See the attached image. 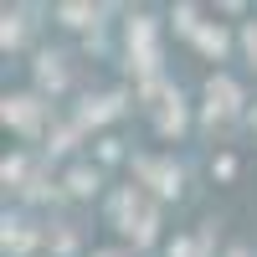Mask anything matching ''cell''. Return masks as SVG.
<instances>
[{"instance_id":"obj_7","label":"cell","mask_w":257,"mask_h":257,"mask_svg":"<svg viewBox=\"0 0 257 257\" xmlns=\"http://www.w3.org/2000/svg\"><path fill=\"white\" fill-rule=\"evenodd\" d=\"M41 82H47V88H62V67H57V57H41Z\"/></svg>"},{"instance_id":"obj_13","label":"cell","mask_w":257,"mask_h":257,"mask_svg":"<svg viewBox=\"0 0 257 257\" xmlns=\"http://www.w3.org/2000/svg\"><path fill=\"white\" fill-rule=\"evenodd\" d=\"M242 41H247V52H252V62H257V21H252V26L242 31Z\"/></svg>"},{"instance_id":"obj_12","label":"cell","mask_w":257,"mask_h":257,"mask_svg":"<svg viewBox=\"0 0 257 257\" xmlns=\"http://www.w3.org/2000/svg\"><path fill=\"white\" fill-rule=\"evenodd\" d=\"M0 41H6V47H16V41H21V26H16V16H6V31H0Z\"/></svg>"},{"instance_id":"obj_11","label":"cell","mask_w":257,"mask_h":257,"mask_svg":"<svg viewBox=\"0 0 257 257\" xmlns=\"http://www.w3.org/2000/svg\"><path fill=\"white\" fill-rule=\"evenodd\" d=\"M62 16H67V21H72V26H82V21H88L93 11H88V6H62Z\"/></svg>"},{"instance_id":"obj_1","label":"cell","mask_w":257,"mask_h":257,"mask_svg":"<svg viewBox=\"0 0 257 257\" xmlns=\"http://www.w3.org/2000/svg\"><path fill=\"white\" fill-rule=\"evenodd\" d=\"M118 221H123V231H128V237H134L139 247L144 242H155V211H149L139 196H134V190H123V196H118Z\"/></svg>"},{"instance_id":"obj_6","label":"cell","mask_w":257,"mask_h":257,"mask_svg":"<svg viewBox=\"0 0 257 257\" xmlns=\"http://www.w3.org/2000/svg\"><path fill=\"white\" fill-rule=\"evenodd\" d=\"M72 190H77V196H88V190L98 185V175H93V170H72V180H67Z\"/></svg>"},{"instance_id":"obj_2","label":"cell","mask_w":257,"mask_h":257,"mask_svg":"<svg viewBox=\"0 0 257 257\" xmlns=\"http://www.w3.org/2000/svg\"><path fill=\"white\" fill-rule=\"evenodd\" d=\"M237 103H242V93H237V82H231V77H211V82H206V118L237 113Z\"/></svg>"},{"instance_id":"obj_14","label":"cell","mask_w":257,"mask_h":257,"mask_svg":"<svg viewBox=\"0 0 257 257\" xmlns=\"http://www.w3.org/2000/svg\"><path fill=\"white\" fill-rule=\"evenodd\" d=\"M98 257H118V252H98Z\"/></svg>"},{"instance_id":"obj_8","label":"cell","mask_w":257,"mask_h":257,"mask_svg":"<svg viewBox=\"0 0 257 257\" xmlns=\"http://www.w3.org/2000/svg\"><path fill=\"white\" fill-rule=\"evenodd\" d=\"M108 113H118V98H98V108H88L82 118H88V123H98V118H108Z\"/></svg>"},{"instance_id":"obj_5","label":"cell","mask_w":257,"mask_h":257,"mask_svg":"<svg viewBox=\"0 0 257 257\" xmlns=\"http://www.w3.org/2000/svg\"><path fill=\"white\" fill-rule=\"evenodd\" d=\"M36 118H41L36 98H6V123H16V128H36Z\"/></svg>"},{"instance_id":"obj_3","label":"cell","mask_w":257,"mask_h":257,"mask_svg":"<svg viewBox=\"0 0 257 257\" xmlns=\"http://www.w3.org/2000/svg\"><path fill=\"white\" fill-rule=\"evenodd\" d=\"M134 170L160 190V196H175V190H180V170H175V165H165V160H134Z\"/></svg>"},{"instance_id":"obj_9","label":"cell","mask_w":257,"mask_h":257,"mask_svg":"<svg viewBox=\"0 0 257 257\" xmlns=\"http://www.w3.org/2000/svg\"><path fill=\"white\" fill-rule=\"evenodd\" d=\"M196 41H201L206 52H221V47H226V36H221V31H196Z\"/></svg>"},{"instance_id":"obj_4","label":"cell","mask_w":257,"mask_h":257,"mask_svg":"<svg viewBox=\"0 0 257 257\" xmlns=\"http://www.w3.org/2000/svg\"><path fill=\"white\" fill-rule=\"evenodd\" d=\"M128 47H139V67H155V26H149V21H134V26H128Z\"/></svg>"},{"instance_id":"obj_10","label":"cell","mask_w":257,"mask_h":257,"mask_svg":"<svg viewBox=\"0 0 257 257\" xmlns=\"http://www.w3.org/2000/svg\"><path fill=\"white\" fill-rule=\"evenodd\" d=\"M31 247V231H6V252H26Z\"/></svg>"}]
</instances>
